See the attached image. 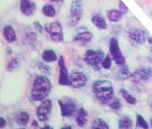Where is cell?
Instances as JSON below:
<instances>
[{
	"instance_id": "obj_1",
	"label": "cell",
	"mask_w": 152,
	"mask_h": 129,
	"mask_svg": "<svg viewBox=\"0 0 152 129\" xmlns=\"http://www.w3.org/2000/svg\"><path fill=\"white\" fill-rule=\"evenodd\" d=\"M92 92L100 104H109L114 98V90L112 83L105 79L96 81L92 87Z\"/></svg>"
},
{
	"instance_id": "obj_2",
	"label": "cell",
	"mask_w": 152,
	"mask_h": 129,
	"mask_svg": "<svg viewBox=\"0 0 152 129\" xmlns=\"http://www.w3.org/2000/svg\"><path fill=\"white\" fill-rule=\"evenodd\" d=\"M52 89L50 79L44 76H40L35 79L31 90V96L35 101H42L47 98Z\"/></svg>"
},
{
	"instance_id": "obj_3",
	"label": "cell",
	"mask_w": 152,
	"mask_h": 129,
	"mask_svg": "<svg viewBox=\"0 0 152 129\" xmlns=\"http://www.w3.org/2000/svg\"><path fill=\"white\" fill-rule=\"evenodd\" d=\"M105 57V53L102 50L89 49L85 54L84 60L94 70L98 72L101 70V66Z\"/></svg>"
},
{
	"instance_id": "obj_4",
	"label": "cell",
	"mask_w": 152,
	"mask_h": 129,
	"mask_svg": "<svg viewBox=\"0 0 152 129\" xmlns=\"http://www.w3.org/2000/svg\"><path fill=\"white\" fill-rule=\"evenodd\" d=\"M82 6L80 0H72L70 5L68 23L71 27L77 25L82 17Z\"/></svg>"
},
{
	"instance_id": "obj_5",
	"label": "cell",
	"mask_w": 152,
	"mask_h": 129,
	"mask_svg": "<svg viewBox=\"0 0 152 129\" xmlns=\"http://www.w3.org/2000/svg\"><path fill=\"white\" fill-rule=\"evenodd\" d=\"M45 29L53 42H59L64 41L63 29L59 22L47 23L45 25Z\"/></svg>"
},
{
	"instance_id": "obj_6",
	"label": "cell",
	"mask_w": 152,
	"mask_h": 129,
	"mask_svg": "<svg viewBox=\"0 0 152 129\" xmlns=\"http://www.w3.org/2000/svg\"><path fill=\"white\" fill-rule=\"evenodd\" d=\"M130 78L133 83L137 85L146 83L152 78V67L138 69L132 73Z\"/></svg>"
},
{
	"instance_id": "obj_7",
	"label": "cell",
	"mask_w": 152,
	"mask_h": 129,
	"mask_svg": "<svg viewBox=\"0 0 152 129\" xmlns=\"http://www.w3.org/2000/svg\"><path fill=\"white\" fill-rule=\"evenodd\" d=\"M109 50L112 59L120 67L126 64L125 58L121 50L118 42L115 38H112L109 43Z\"/></svg>"
},
{
	"instance_id": "obj_8",
	"label": "cell",
	"mask_w": 152,
	"mask_h": 129,
	"mask_svg": "<svg viewBox=\"0 0 152 129\" xmlns=\"http://www.w3.org/2000/svg\"><path fill=\"white\" fill-rule=\"evenodd\" d=\"M62 116L64 117H70L73 116L77 110V104L74 100L70 98H64L58 100Z\"/></svg>"
},
{
	"instance_id": "obj_9",
	"label": "cell",
	"mask_w": 152,
	"mask_h": 129,
	"mask_svg": "<svg viewBox=\"0 0 152 129\" xmlns=\"http://www.w3.org/2000/svg\"><path fill=\"white\" fill-rule=\"evenodd\" d=\"M58 65L59 69L58 84L62 86H70L71 85L70 75H69L68 71L64 62V58L62 55L59 57Z\"/></svg>"
},
{
	"instance_id": "obj_10",
	"label": "cell",
	"mask_w": 152,
	"mask_h": 129,
	"mask_svg": "<svg viewBox=\"0 0 152 129\" xmlns=\"http://www.w3.org/2000/svg\"><path fill=\"white\" fill-rule=\"evenodd\" d=\"M52 102L50 99L43 101L37 108V117L38 120L40 122H44L47 120L51 112Z\"/></svg>"
},
{
	"instance_id": "obj_11",
	"label": "cell",
	"mask_w": 152,
	"mask_h": 129,
	"mask_svg": "<svg viewBox=\"0 0 152 129\" xmlns=\"http://www.w3.org/2000/svg\"><path fill=\"white\" fill-rule=\"evenodd\" d=\"M71 85L75 89L80 88L86 85L87 78L85 73L80 72H76L70 75Z\"/></svg>"
},
{
	"instance_id": "obj_12",
	"label": "cell",
	"mask_w": 152,
	"mask_h": 129,
	"mask_svg": "<svg viewBox=\"0 0 152 129\" xmlns=\"http://www.w3.org/2000/svg\"><path fill=\"white\" fill-rule=\"evenodd\" d=\"M131 40L138 44H143L148 41L147 33L141 29H136L131 30L129 32Z\"/></svg>"
},
{
	"instance_id": "obj_13",
	"label": "cell",
	"mask_w": 152,
	"mask_h": 129,
	"mask_svg": "<svg viewBox=\"0 0 152 129\" xmlns=\"http://www.w3.org/2000/svg\"><path fill=\"white\" fill-rule=\"evenodd\" d=\"M36 8L37 7L33 0H21L20 10L25 16H32L35 12Z\"/></svg>"
},
{
	"instance_id": "obj_14",
	"label": "cell",
	"mask_w": 152,
	"mask_h": 129,
	"mask_svg": "<svg viewBox=\"0 0 152 129\" xmlns=\"http://www.w3.org/2000/svg\"><path fill=\"white\" fill-rule=\"evenodd\" d=\"M75 121L78 126L80 128L86 126L88 123V114L84 108H81L79 109Z\"/></svg>"
},
{
	"instance_id": "obj_15",
	"label": "cell",
	"mask_w": 152,
	"mask_h": 129,
	"mask_svg": "<svg viewBox=\"0 0 152 129\" xmlns=\"http://www.w3.org/2000/svg\"><path fill=\"white\" fill-rule=\"evenodd\" d=\"M93 35L90 31H84L78 33L74 37V40L75 42L81 43L82 45H86L91 42L93 38Z\"/></svg>"
},
{
	"instance_id": "obj_16",
	"label": "cell",
	"mask_w": 152,
	"mask_h": 129,
	"mask_svg": "<svg viewBox=\"0 0 152 129\" xmlns=\"http://www.w3.org/2000/svg\"><path fill=\"white\" fill-rule=\"evenodd\" d=\"M91 22L95 27L99 30H105L107 28V24L106 20L101 15L96 14L92 16Z\"/></svg>"
},
{
	"instance_id": "obj_17",
	"label": "cell",
	"mask_w": 152,
	"mask_h": 129,
	"mask_svg": "<svg viewBox=\"0 0 152 129\" xmlns=\"http://www.w3.org/2000/svg\"><path fill=\"white\" fill-rule=\"evenodd\" d=\"M3 33L5 39L8 42H13L17 40L16 32L11 25H7L4 27Z\"/></svg>"
},
{
	"instance_id": "obj_18",
	"label": "cell",
	"mask_w": 152,
	"mask_h": 129,
	"mask_svg": "<svg viewBox=\"0 0 152 129\" xmlns=\"http://www.w3.org/2000/svg\"><path fill=\"white\" fill-rule=\"evenodd\" d=\"M124 14L119 10L112 9L107 11V17L111 22H118L123 19Z\"/></svg>"
},
{
	"instance_id": "obj_19",
	"label": "cell",
	"mask_w": 152,
	"mask_h": 129,
	"mask_svg": "<svg viewBox=\"0 0 152 129\" xmlns=\"http://www.w3.org/2000/svg\"><path fill=\"white\" fill-rule=\"evenodd\" d=\"M42 60L46 63L56 62L57 59V56L56 53L51 49L44 50L42 53Z\"/></svg>"
},
{
	"instance_id": "obj_20",
	"label": "cell",
	"mask_w": 152,
	"mask_h": 129,
	"mask_svg": "<svg viewBox=\"0 0 152 129\" xmlns=\"http://www.w3.org/2000/svg\"><path fill=\"white\" fill-rule=\"evenodd\" d=\"M29 114L26 111L19 112L17 115V123L19 126H26L29 121Z\"/></svg>"
},
{
	"instance_id": "obj_21",
	"label": "cell",
	"mask_w": 152,
	"mask_h": 129,
	"mask_svg": "<svg viewBox=\"0 0 152 129\" xmlns=\"http://www.w3.org/2000/svg\"><path fill=\"white\" fill-rule=\"evenodd\" d=\"M133 126V123L131 119L129 116H123L119 120L118 128L121 129H131Z\"/></svg>"
},
{
	"instance_id": "obj_22",
	"label": "cell",
	"mask_w": 152,
	"mask_h": 129,
	"mask_svg": "<svg viewBox=\"0 0 152 129\" xmlns=\"http://www.w3.org/2000/svg\"><path fill=\"white\" fill-rule=\"evenodd\" d=\"M120 67V69L118 73V78L121 80L130 78L132 73L130 71L129 67L126 64Z\"/></svg>"
},
{
	"instance_id": "obj_23",
	"label": "cell",
	"mask_w": 152,
	"mask_h": 129,
	"mask_svg": "<svg viewBox=\"0 0 152 129\" xmlns=\"http://www.w3.org/2000/svg\"><path fill=\"white\" fill-rule=\"evenodd\" d=\"M120 93L125 100L127 103L133 105H134L137 103V101L136 98L131 94L130 93H129V91L126 90L125 89H121L120 90Z\"/></svg>"
},
{
	"instance_id": "obj_24",
	"label": "cell",
	"mask_w": 152,
	"mask_h": 129,
	"mask_svg": "<svg viewBox=\"0 0 152 129\" xmlns=\"http://www.w3.org/2000/svg\"><path fill=\"white\" fill-rule=\"evenodd\" d=\"M42 12L45 16L50 18H53L56 15V9L51 4L45 5L42 7Z\"/></svg>"
},
{
	"instance_id": "obj_25",
	"label": "cell",
	"mask_w": 152,
	"mask_h": 129,
	"mask_svg": "<svg viewBox=\"0 0 152 129\" xmlns=\"http://www.w3.org/2000/svg\"><path fill=\"white\" fill-rule=\"evenodd\" d=\"M92 129H109V126L107 122L104 119L100 118L94 119L92 123Z\"/></svg>"
},
{
	"instance_id": "obj_26",
	"label": "cell",
	"mask_w": 152,
	"mask_h": 129,
	"mask_svg": "<svg viewBox=\"0 0 152 129\" xmlns=\"http://www.w3.org/2000/svg\"><path fill=\"white\" fill-rule=\"evenodd\" d=\"M136 127L138 129H147L149 128L148 122L140 114H138L137 116Z\"/></svg>"
},
{
	"instance_id": "obj_27",
	"label": "cell",
	"mask_w": 152,
	"mask_h": 129,
	"mask_svg": "<svg viewBox=\"0 0 152 129\" xmlns=\"http://www.w3.org/2000/svg\"><path fill=\"white\" fill-rule=\"evenodd\" d=\"M109 106L113 110H119L122 108V104L118 98H114L109 103Z\"/></svg>"
},
{
	"instance_id": "obj_28",
	"label": "cell",
	"mask_w": 152,
	"mask_h": 129,
	"mask_svg": "<svg viewBox=\"0 0 152 129\" xmlns=\"http://www.w3.org/2000/svg\"><path fill=\"white\" fill-rule=\"evenodd\" d=\"M18 66V61L16 58H13L8 63L7 70L8 71L12 72L15 70Z\"/></svg>"
},
{
	"instance_id": "obj_29",
	"label": "cell",
	"mask_w": 152,
	"mask_h": 129,
	"mask_svg": "<svg viewBox=\"0 0 152 129\" xmlns=\"http://www.w3.org/2000/svg\"><path fill=\"white\" fill-rule=\"evenodd\" d=\"M112 66V59L109 55H107L105 57L103 62H102L101 66L105 70H109Z\"/></svg>"
},
{
	"instance_id": "obj_30",
	"label": "cell",
	"mask_w": 152,
	"mask_h": 129,
	"mask_svg": "<svg viewBox=\"0 0 152 129\" xmlns=\"http://www.w3.org/2000/svg\"><path fill=\"white\" fill-rule=\"evenodd\" d=\"M38 65L39 69L42 72L45 74H50V73L51 68L49 66L42 62H40L38 64Z\"/></svg>"
},
{
	"instance_id": "obj_31",
	"label": "cell",
	"mask_w": 152,
	"mask_h": 129,
	"mask_svg": "<svg viewBox=\"0 0 152 129\" xmlns=\"http://www.w3.org/2000/svg\"><path fill=\"white\" fill-rule=\"evenodd\" d=\"M27 42H28L30 44L34 45V43L37 41V35L34 32L28 33L27 34L26 37Z\"/></svg>"
},
{
	"instance_id": "obj_32",
	"label": "cell",
	"mask_w": 152,
	"mask_h": 129,
	"mask_svg": "<svg viewBox=\"0 0 152 129\" xmlns=\"http://www.w3.org/2000/svg\"><path fill=\"white\" fill-rule=\"evenodd\" d=\"M119 8L120 11L121 13H123L124 14H125L129 11V8L127 6L121 1H120L119 3Z\"/></svg>"
},
{
	"instance_id": "obj_33",
	"label": "cell",
	"mask_w": 152,
	"mask_h": 129,
	"mask_svg": "<svg viewBox=\"0 0 152 129\" xmlns=\"http://www.w3.org/2000/svg\"><path fill=\"white\" fill-rule=\"evenodd\" d=\"M34 24L36 30L38 32L41 34L42 32V31H43V28H42V25H41V24L39 22H35L34 23Z\"/></svg>"
},
{
	"instance_id": "obj_34",
	"label": "cell",
	"mask_w": 152,
	"mask_h": 129,
	"mask_svg": "<svg viewBox=\"0 0 152 129\" xmlns=\"http://www.w3.org/2000/svg\"><path fill=\"white\" fill-rule=\"evenodd\" d=\"M7 121L3 118H0V128H3L6 126Z\"/></svg>"
},
{
	"instance_id": "obj_35",
	"label": "cell",
	"mask_w": 152,
	"mask_h": 129,
	"mask_svg": "<svg viewBox=\"0 0 152 129\" xmlns=\"http://www.w3.org/2000/svg\"><path fill=\"white\" fill-rule=\"evenodd\" d=\"M148 42L149 44L151 45V51L152 53V37H149L148 39Z\"/></svg>"
},
{
	"instance_id": "obj_36",
	"label": "cell",
	"mask_w": 152,
	"mask_h": 129,
	"mask_svg": "<svg viewBox=\"0 0 152 129\" xmlns=\"http://www.w3.org/2000/svg\"><path fill=\"white\" fill-rule=\"evenodd\" d=\"M42 129H53V127H51L50 126V125H46V126H44V127H42Z\"/></svg>"
},
{
	"instance_id": "obj_37",
	"label": "cell",
	"mask_w": 152,
	"mask_h": 129,
	"mask_svg": "<svg viewBox=\"0 0 152 129\" xmlns=\"http://www.w3.org/2000/svg\"><path fill=\"white\" fill-rule=\"evenodd\" d=\"M32 124H33V126H34V127H37L38 125H39L38 122L36 121H34V122H33Z\"/></svg>"
},
{
	"instance_id": "obj_38",
	"label": "cell",
	"mask_w": 152,
	"mask_h": 129,
	"mask_svg": "<svg viewBox=\"0 0 152 129\" xmlns=\"http://www.w3.org/2000/svg\"><path fill=\"white\" fill-rule=\"evenodd\" d=\"M61 129H72V127H71V126H70V125H69V126H65V127H62L61 128Z\"/></svg>"
},
{
	"instance_id": "obj_39",
	"label": "cell",
	"mask_w": 152,
	"mask_h": 129,
	"mask_svg": "<svg viewBox=\"0 0 152 129\" xmlns=\"http://www.w3.org/2000/svg\"><path fill=\"white\" fill-rule=\"evenodd\" d=\"M150 124H151V126L152 127V119H151V121H150Z\"/></svg>"
},
{
	"instance_id": "obj_40",
	"label": "cell",
	"mask_w": 152,
	"mask_h": 129,
	"mask_svg": "<svg viewBox=\"0 0 152 129\" xmlns=\"http://www.w3.org/2000/svg\"><path fill=\"white\" fill-rule=\"evenodd\" d=\"M51 1H58V0H51Z\"/></svg>"
},
{
	"instance_id": "obj_41",
	"label": "cell",
	"mask_w": 152,
	"mask_h": 129,
	"mask_svg": "<svg viewBox=\"0 0 152 129\" xmlns=\"http://www.w3.org/2000/svg\"><path fill=\"white\" fill-rule=\"evenodd\" d=\"M151 106H152V104H151Z\"/></svg>"
}]
</instances>
